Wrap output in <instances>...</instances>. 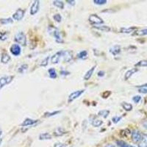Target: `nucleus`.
Listing matches in <instances>:
<instances>
[{
	"instance_id": "f257e3e1",
	"label": "nucleus",
	"mask_w": 147,
	"mask_h": 147,
	"mask_svg": "<svg viewBox=\"0 0 147 147\" xmlns=\"http://www.w3.org/2000/svg\"><path fill=\"white\" fill-rule=\"evenodd\" d=\"M15 40L22 46H26V44H27V38H26L25 35L24 34L23 32H18L15 35Z\"/></svg>"
},
{
	"instance_id": "f03ea898",
	"label": "nucleus",
	"mask_w": 147,
	"mask_h": 147,
	"mask_svg": "<svg viewBox=\"0 0 147 147\" xmlns=\"http://www.w3.org/2000/svg\"><path fill=\"white\" fill-rule=\"evenodd\" d=\"M89 22L92 24H95V26L99 25V24H102L104 23L102 18H101L96 14H92L89 16Z\"/></svg>"
},
{
	"instance_id": "7ed1b4c3",
	"label": "nucleus",
	"mask_w": 147,
	"mask_h": 147,
	"mask_svg": "<svg viewBox=\"0 0 147 147\" xmlns=\"http://www.w3.org/2000/svg\"><path fill=\"white\" fill-rule=\"evenodd\" d=\"M84 92H85V90H76V91H74L73 93L69 95V99H68V102L69 103H71L73 101L75 100L76 99L79 98V97L82 94H83Z\"/></svg>"
},
{
	"instance_id": "20e7f679",
	"label": "nucleus",
	"mask_w": 147,
	"mask_h": 147,
	"mask_svg": "<svg viewBox=\"0 0 147 147\" xmlns=\"http://www.w3.org/2000/svg\"><path fill=\"white\" fill-rule=\"evenodd\" d=\"M13 77V76H5V77H1L0 78V89H2L7 84L10 83Z\"/></svg>"
},
{
	"instance_id": "39448f33",
	"label": "nucleus",
	"mask_w": 147,
	"mask_h": 147,
	"mask_svg": "<svg viewBox=\"0 0 147 147\" xmlns=\"http://www.w3.org/2000/svg\"><path fill=\"white\" fill-rule=\"evenodd\" d=\"M39 9H40V1L38 0L34 1L30 7V15H35L38 12Z\"/></svg>"
},
{
	"instance_id": "423d86ee",
	"label": "nucleus",
	"mask_w": 147,
	"mask_h": 147,
	"mask_svg": "<svg viewBox=\"0 0 147 147\" xmlns=\"http://www.w3.org/2000/svg\"><path fill=\"white\" fill-rule=\"evenodd\" d=\"M142 138V133H140V131L137 129H134L132 132V140L134 143L138 144L140 139Z\"/></svg>"
},
{
	"instance_id": "0eeeda50",
	"label": "nucleus",
	"mask_w": 147,
	"mask_h": 147,
	"mask_svg": "<svg viewBox=\"0 0 147 147\" xmlns=\"http://www.w3.org/2000/svg\"><path fill=\"white\" fill-rule=\"evenodd\" d=\"M24 16V10L22 9H18L13 15V18L16 21H21Z\"/></svg>"
},
{
	"instance_id": "6e6552de",
	"label": "nucleus",
	"mask_w": 147,
	"mask_h": 147,
	"mask_svg": "<svg viewBox=\"0 0 147 147\" xmlns=\"http://www.w3.org/2000/svg\"><path fill=\"white\" fill-rule=\"evenodd\" d=\"M21 52H22V49L18 44H13L10 47V52L14 56H18L21 54Z\"/></svg>"
},
{
	"instance_id": "1a4fd4ad",
	"label": "nucleus",
	"mask_w": 147,
	"mask_h": 147,
	"mask_svg": "<svg viewBox=\"0 0 147 147\" xmlns=\"http://www.w3.org/2000/svg\"><path fill=\"white\" fill-rule=\"evenodd\" d=\"M63 56V51H60V52H57L55 54V55L51 57V62L53 64H57L58 63L59 61H60V57Z\"/></svg>"
},
{
	"instance_id": "9d476101",
	"label": "nucleus",
	"mask_w": 147,
	"mask_h": 147,
	"mask_svg": "<svg viewBox=\"0 0 147 147\" xmlns=\"http://www.w3.org/2000/svg\"><path fill=\"white\" fill-rule=\"evenodd\" d=\"M63 60L65 62H70L71 60L72 57H73V53L72 52L69 50L66 51H63Z\"/></svg>"
},
{
	"instance_id": "9b49d317",
	"label": "nucleus",
	"mask_w": 147,
	"mask_h": 147,
	"mask_svg": "<svg viewBox=\"0 0 147 147\" xmlns=\"http://www.w3.org/2000/svg\"><path fill=\"white\" fill-rule=\"evenodd\" d=\"M52 32H53V36L55 39V41L57 43H59V44L63 43V40L62 37L60 36V32H59V30L57 29H55Z\"/></svg>"
},
{
	"instance_id": "f8f14e48",
	"label": "nucleus",
	"mask_w": 147,
	"mask_h": 147,
	"mask_svg": "<svg viewBox=\"0 0 147 147\" xmlns=\"http://www.w3.org/2000/svg\"><path fill=\"white\" fill-rule=\"evenodd\" d=\"M138 71V69H136V68H134V69H130V70L127 71L125 73V75H124V80H128L130 78V77L133 75L134 74H136Z\"/></svg>"
},
{
	"instance_id": "ddd939ff",
	"label": "nucleus",
	"mask_w": 147,
	"mask_h": 147,
	"mask_svg": "<svg viewBox=\"0 0 147 147\" xmlns=\"http://www.w3.org/2000/svg\"><path fill=\"white\" fill-rule=\"evenodd\" d=\"M138 147H147V134H142V138L138 143Z\"/></svg>"
},
{
	"instance_id": "4468645a",
	"label": "nucleus",
	"mask_w": 147,
	"mask_h": 147,
	"mask_svg": "<svg viewBox=\"0 0 147 147\" xmlns=\"http://www.w3.org/2000/svg\"><path fill=\"white\" fill-rule=\"evenodd\" d=\"M37 122H38V120H34V119H27L24 121L23 123L22 124V126H23V127L32 126V125H34L35 124H36Z\"/></svg>"
},
{
	"instance_id": "2eb2a0df",
	"label": "nucleus",
	"mask_w": 147,
	"mask_h": 147,
	"mask_svg": "<svg viewBox=\"0 0 147 147\" xmlns=\"http://www.w3.org/2000/svg\"><path fill=\"white\" fill-rule=\"evenodd\" d=\"M110 52L112 55L116 56V55H118L121 52V47L119 45L113 46V47H112L110 49Z\"/></svg>"
},
{
	"instance_id": "dca6fc26",
	"label": "nucleus",
	"mask_w": 147,
	"mask_h": 147,
	"mask_svg": "<svg viewBox=\"0 0 147 147\" xmlns=\"http://www.w3.org/2000/svg\"><path fill=\"white\" fill-rule=\"evenodd\" d=\"M95 68H96V66L94 65V66L92 67L91 69H89V70L86 72V74H85V76H84V80H90V78L91 77L92 74H93V73H94Z\"/></svg>"
},
{
	"instance_id": "f3484780",
	"label": "nucleus",
	"mask_w": 147,
	"mask_h": 147,
	"mask_svg": "<svg viewBox=\"0 0 147 147\" xmlns=\"http://www.w3.org/2000/svg\"><path fill=\"white\" fill-rule=\"evenodd\" d=\"M136 27H122L120 30V32L121 33H130L132 32L134 30H136Z\"/></svg>"
},
{
	"instance_id": "a211bd4d",
	"label": "nucleus",
	"mask_w": 147,
	"mask_h": 147,
	"mask_svg": "<svg viewBox=\"0 0 147 147\" xmlns=\"http://www.w3.org/2000/svg\"><path fill=\"white\" fill-rule=\"evenodd\" d=\"M94 28L97 29V30H101L102 32H108L110 31V27H107V26H105V25H96L94 26Z\"/></svg>"
},
{
	"instance_id": "6ab92c4d",
	"label": "nucleus",
	"mask_w": 147,
	"mask_h": 147,
	"mask_svg": "<svg viewBox=\"0 0 147 147\" xmlns=\"http://www.w3.org/2000/svg\"><path fill=\"white\" fill-rule=\"evenodd\" d=\"M10 60V57L7 53H2L1 57V62L2 63H7Z\"/></svg>"
},
{
	"instance_id": "aec40b11",
	"label": "nucleus",
	"mask_w": 147,
	"mask_h": 147,
	"mask_svg": "<svg viewBox=\"0 0 147 147\" xmlns=\"http://www.w3.org/2000/svg\"><path fill=\"white\" fill-rule=\"evenodd\" d=\"M52 139V136L48 132H44V133L40 134L39 136V140H50Z\"/></svg>"
},
{
	"instance_id": "412c9836",
	"label": "nucleus",
	"mask_w": 147,
	"mask_h": 147,
	"mask_svg": "<svg viewBox=\"0 0 147 147\" xmlns=\"http://www.w3.org/2000/svg\"><path fill=\"white\" fill-rule=\"evenodd\" d=\"M64 134H65V131L63 129L61 128V127H59L57 128L54 132V135L55 136H63Z\"/></svg>"
},
{
	"instance_id": "4be33fe9",
	"label": "nucleus",
	"mask_w": 147,
	"mask_h": 147,
	"mask_svg": "<svg viewBox=\"0 0 147 147\" xmlns=\"http://www.w3.org/2000/svg\"><path fill=\"white\" fill-rule=\"evenodd\" d=\"M77 57L79 59H81V60H85L88 57V52L85 50L82 51L79 54H77Z\"/></svg>"
},
{
	"instance_id": "5701e85b",
	"label": "nucleus",
	"mask_w": 147,
	"mask_h": 147,
	"mask_svg": "<svg viewBox=\"0 0 147 147\" xmlns=\"http://www.w3.org/2000/svg\"><path fill=\"white\" fill-rule=\"evenodd\" d=\"M102 124H103L102 121L99 120V119H94V120L91 121V124L95 127H100V126L102 125Z\"/></svg>"
},
{
	"instance_id": "b1692460",
	"label": "nucleus",
	"mask_w": 147,
	"mask_h": 147,
	"mask_svg": "<svg viewBox=\"0 0 147 147\" xmlns=\"http://www.w3.org/2000/svg\"><path fill=\"white\" fill-rule=\"evenodd\" d=\"M121 106L122 107H123L125 110H127V111H130L132 109V105L129 103H127V102H122Z\"/></svg>"
},
{
	"instance_id": "393cba45",
	"label": "nucleus",
	"mask_w": 147,
	"mask_h": 147,
	"mask_svg": "<svg viewBox=\"0 0 147 147\" xmlns=\"http://www.w3.org/2000/svg\"><path fill=\"white\" fill-rule=\"evenodd\" d=\"M116 144L119 146V147H135L134 146L129 145V144H127L126 142L123 141V140H117L116 141Z\"/></svg>"
},
{
	"instance_id": "a878e982",
	"label": "nucleus",
	"mask_w": 147,
	"mask_h": 147,
	"mask_svg": "<svg viewBox=\"0 0 147 147\" xmlns=\"http://www.w3.org/2000/svg\"><path fill=\"white\" fill-rule=\"evenodd\" d=\"M53 5H55V7H58L60 9H63L64 8V3L62 1H58V0H55L53 2Z\"/></svg>"
},
{
	"instance_id": "bb28decb",
	"label": "nucleus",
	"mask_w": 147,
	"mask_h": 147,
	"mask_svg": "<svg viewBox=\"0 0 147 147\" xmlns=\"http://www.w3.org/2000/svg\"><path fill=\"white\" fill-rule=\"evenodd\" d=\"M49 75L50 77V78L52 79H55L57 77V73H56V71L55 69L52 68V69H49Z\"/></svg>"
},
{
	"instance_id": "cd10ccee",
	"label": "nucleus",
	"mask_w": 147,
	"mask_h": 147,
	"mask_svg": "<svg viewBox=\"0 0 147 147\" xmlns=\"http://www.w3.org/2000/svg\"><path fill=\"white\" fill-rule=\"evenodd\" d=\"M13 22V19L11 18H1L0 19V23L2 24H11Z\"/></svg>"
},
{
	"instance_id": "c85d7f7f",
	"label": "nucleus",
	"mask_w": 147,
	"mask_h": 147,
	"mask_svg": "<svg viewBox=\"0 0 147 147\" xmlns=\"http://www.w3.org/2000/svg\"><path fill=\"white\" fill-rule=\"evenodd\" d=\"M109 113H110V111H109V110H101V111H99V113H98V115H99V116H102V117L106 119V118L108 116Z\"/></svg>"
},
{
	"instance_id": "c756f323",
	"label": "nucleus",
	"mask_w": 147,
	"mask_h": 147,
	"mask_svg": "<svg viewBox=\"0 0 147 147\" xmlns=\"http://www.w3.org/2000/svg\"><path fill=\"white\" fill-rule=\"evenodd\" d=\"M135 35H139V36H143V35H147V29H143V30H137L135 33Z\"/></svg>"
},
{
	"instance_id": "7c9ffc66",
	"label": "nucleus",
	"mask_w": 147,
	"mask_h": 147,
	"mask_svg": "<svg viewBox=\"0 0 147 147\" xmlns=\"http://www.w3.org/2000/svg\"><path fill=\"white\" fill-rule=\"evenodd\" d=\"M27 69H28V65H27V64H23V65H22L19 68H18V71L20 72L21 74H23L27 70Z\"/></svg>"
},
{
	"instance_id": "2f4dec72",
	"label": "nucleus",
	"mask_w": 147,
	"mask_h": 147,
	"mask_svg": "<svg viewBox=\"0 0 147 147\" xmlns=\"http://www.w3.org/2000/svg\"><path fill=\"white\" fill-rule=\"evenodd\" d=\"M8 33L7 32H0V40H5L7 39Z\"/></svg>"
},
{
	"instance_id": "473e14b6",
	"label": "nucleus",
	"mask_w": 147,
	"mask_h": 147,
	"mask_svg": "<svg viewBox=\"0 0 147 147\" xmlns=\"http://www.w3.org/2000/svg\"><path fill=\"white\" fill-rule=\"evenodd\" d=\"M137 67H146L147 66V60H140L138 63L136 64Z\"/></svg>"
},
{
	"instance_id": "72a5a7b5",
	"label": "nucleus",
	"mask_w": 147,
	"mask_h": 147,
	"mask_svg": "<svg viewBox=\"0 0 147 147\" xmlns=\"http://www.w3.org/2000/svg\"><path fill=\"white\" fill-rule=\"evenodd\" d=\"M59 113H60V111H55V112L52 113H46L44 114V117H51V116L55 115L56 114H58Z\"/></svg>"
},
{
	"instance_id": "f704fd0d",
	"label": "nucleus",
	"mask_w": 147,
	"mask_h": 147,
	"mask_svg": "<svg viewBox=\"0 0 147 147\" xmlns=\"http://www.w3.org/2000/svg\"><path fill=\"white\" fill-rule=\"evenodd\" d=\"M94 2L96 4V5H105V4L107 2V0H94Z\"/></svg>"
},
{
	"instance_id": "c9c22d12",
	"label": "nucleus",
	"mask_w": 147,
	"mask_h": 147,
	"mask_svg": "<svg viewBox=\"0 0 147 147\" xmlns=\"http://www.w3.org/2000/svg\"><path fill=\"white\" fill-rule=\"evenodd\" d=\"M49 57H46L45 59H44V60H42V63H40V65H41V66H47V65H48V63H49Z\"/></svg>"
},
{
	"instance_id": "e433bc0d",
	"label": "nucleus",
	"mask_w": 147,
	"mask_h": 147,
	"mask_svg": "<svg viewBox=\"0 0 147 147\" xmlns=\"http://www.w3.org/2000/svg\"><path fill=\"white\" fill-rule=\"evenodd\" d=\"M53 18L57 22H60L61 20H62V17H61V16H60V14H55L53 16Z\"/></svg>"
},
{
	"instance_id": "4c0bfd02",
	"label": "nucleus",
	"mask_w": 147,
	"mask_h": 147,
	"mask_svg": "<svg viewBox=\"0 0 147 147\" xmlns=\"http://www.w3.org/2000/svg\"><path fill=\"white\" fill-rule=\"evenodd\" d=\"M132 100L135 103H138L141 100V96H135L132 97Z\"/></svg>"
},
{
	"instance_id": "58836bf2",
	"label": "nucleus",
	"mask_w": 147,
	"mask_h": 147,
	"mask_svg": "<svg viewBox=\"0 0 147 147\" xmlns=\"http://www.w3.org/2000/svg\"><path fill=\"white\" fill-rule=\"evenodd\" d=\"M121 119V116H115L112 119V121L114 124H117L118 122L120 121Z\"/></svg>"
},
{
	"instance_id": "ea45409f",
	"label": "nucleus",
	"mask_w": 147,
	"mask_h": 147,
	"mask_svg": "<svg viewBox=\"0 0 147 147\" xmlns=\"http://www.w3.org/2000/svg\"><path fill=\"white\" fill-rule=\"evenodd\" d=\"M139 93H141V94H147V88H140L138 89Z\"/></svg>"
},
{
	"instance_id": "a19ab883",
	"label": "nucleus",
	"mask_w": 147,
	"mask_h": 147,
	"mask_svg": "<svg viewBox=\"0 0 147 147\" xmlns=\"http://www.w3.org/2000/svg\"><path fill=\"white\" fill-rule=\"evenodd\" d=\"M52 147H66V146L64 144H61V143H57V144H55Z\"/></svg>"
},
{
	"instance_id": "79ce46f5",
	"label": "nucleus",
	"mask_w": 147,
	"mask_h": 147,
	"mask_svg": "<svg viewBox=\"0 0 147 147\" xmlns=\"http://www.w3.org/2000/svg\"><path fill=\"white\" fill-rule=\"evenodd\" d=\"M97 75L99 76V77H104L105 76V71H100L98 72V74H97Z\"/></svg>"
},
{
	"instance_id": "37998d69",
	"label": "nucleus",
	"mask_w": 147,
	"mask_h": 147,
	"mask_svg": "<svg viewBox=\"0 0 147 147\" xmlns=\"http://www.w3.org/2000/svg\"><path fill=\"white\" fill-rule=\"evenodd\" d=\"M67 2H68V3L69 4V5H75V1H70V0H67Z\"/></svg>"
},
{
	"instance_id": "c03bdc74",
	"label": "nucleus",
	"mask_w": 147,
	"mask_h": 147,
	"mask_svg": "<svg viewBox=\"0 0 147 147\" xmlns=\"http://www.w3.org/2000/svg\"><path fill=\"white\" fill-rule=\"evenodd\" d=\"M105 147H117V146H115L113 145V144H107V145L105 146Z\"/></svg>"
},
{
	"instance_id": "a18cd8bd",
	"label": "nucleus",
	"mask_w": 147,
	"mask_h": 147,
	"mask_svg": "<svg viewBox=\"0 0 147 147\" xmlns=\"http://www.w3.org/2000/svg\"><path fill=\"white\" fill-rule=\"evenodd\" d=\"M140 88H147V84H145V85H143L141 86H140Z\"/></svg>"
},
{
	"instance_id": "49530a36",
	"label": "nucleus",
	"mask_w": 147,
	"mask_h": 147,
	"mask_svg": "<svg viewBox=\"0 0 147 147\" xmlns=\"http://www.w3.org/2000/svg\"><path fill=\"white\" fill-rule=\"evenodd\" d=\"M2 138H0V144L2 143Z\"/></svg>"
},
{
	"instance_id": "de8ad7c7",
	"label": "nucleus",
	"mask_w": 147,
	"mask_h": 147,
	"mask_svg": "<svg viewBox=\"0 0 147 147\" xmlns=\"http://www.w3.org/2000/svg\"><path fill=\"white\" fill-rule=\"evenodd\" d=\"M1 134H2V131L0 130V136H1Z\"/></svg>"
}]
</instances>
